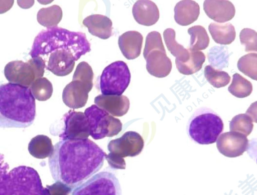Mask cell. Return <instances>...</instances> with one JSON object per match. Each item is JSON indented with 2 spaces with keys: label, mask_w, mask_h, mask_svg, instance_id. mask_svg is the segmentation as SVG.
<instances>
[{
  "label": "cell",
  "mask_w": 257,
  "mask_h": 195,
  "mask_svg": "<svg viewBox=\"0 0 257 195\" xmlns=\"http://www.w3.org/2000/svg\"><path fill=\"white\" fill-rule=\"evenodd\" d=\"M248 146L246 136L238 132H228L222 134L216 142L219 152L225 156L235 158L246 151Z\"/></svg>",
  "instance_id": "30bf717a"
},
{
  "label": "cell",
  "mask_w": 257,
  "mask_h": 195,
  "mask_svg": "<svg viewBox=\"0 0 257 195\" xmlns=\"http://www.w3.org/2000/svg\"><path fill=\"white\" fill-rule=\"evenodd\" d=\"M160 49L166 50L162 42L161 34L156 31L149 32L147 36L143 55L145 57L151 50Z\"/></svg>",
  "instance_id": "836d02e7"
},
{
  "label": "cell",
  "mask_w": 257,
  "mask_h": 195,
  "mask_svg": "<svg viewBox=\"0 0 257 195\" xmlns=\"http://www.w3.org/2000/svg\"><path fill=\"white\" fill-rule=\"evenodd\" d=\"M71 195H121V190L116 176L104 171L75 188Z\"/></svg>",
  "instance_id": "52a82bcc"
},
{
  "label": "cell",
  "mask_w": 257,
  "mask_h": 195,
  "mask_svg": "<svg viewBox=\"0 0 257 195\" xmlns=\"http://www.w3.org/2000/svg\"><path fill=\"white\" fill-rule=\"evenodd\" d=\"M105 153L87 138L61 140L54 146L48 164L53 179L74 188L103 166Z\"/></svg>",
  "instance_id": "6da1fadb"
},
{
  "label": "cell",
  "mask_w": 257,
  "mask_h": 195,
  "mask_svg": "<svg viewBox=\"0 0 257 195\" xmlns=\"http://www.w3.org/2000/svg\"><path fill=\"white\" fill-rule=\"evenodd\" d=\"M239 39L241 44L245 47V52H256L257 34L254 30L248 28L242 29L239 34Z\"/></svg>",
  "instance_id": "d6a6232c"
},
{
  "label": "cell",
  "mask_w": 257,
  "mask_h": 195,
  "mask_svg": "<svg viewBox=\"0 0 257 195\" xmlns=\"http://www.w3.org/2000/svg\"><path fill=\"white\" fill-rule=\"evenodd\" d=\"M30 90L35 99L39 101L49 99L53 90L52 83L44 77L35 79L31 84Z\"/></svg>",
  "instance_id": "4316f807"
},
{
  "label": "cell",
  "mask_w": 257,
  "mask_h": 195,
  "mask_svg": "<svg viewBox=\"0 0 257 195\" xmlns=\"http://www.w3.org/2000/svg\"><path fill=\"white\" fill-rule=\"evenodd\" d=\"M143 36L137 31H128L120 36L118 44L123 56L127 60H134L141 54Z\"/></svg>",
  "instance_id": "ac0fdd59"
},
{
  "label": "cell",
  "mask_w": 257,
  "mask_h": 195,
  "mask_svg": "<svg viewBox=\"0 0 257 195\" xmlns=\"http://www.w3.org/2000/svg\"><path fill=\"white\" fill-rule=\"evenodd\" d=\"M35 116V99L29 88L11 82L0 84L1 128H26Z\"/></svg>",
  "instance_id": "7a4b0ae2"
},
{
  "label": "cell",
  "mask_w": 257,
  "mask_h": 195,
  "mask_svg": "<svg viewBox=\"0 0 257 195\" xmlns=\"http://www.w3.org/2000/svg\"><path fill=\"white\" fill-rule=\"evenodd\" d=\"M83 24L93 36L105 40L112 35V22L106 16L93 14L85 18Z\"/></svg>",
  "instance_id": "d6986e66"
},
{
  "label": "cell",
  "mask_w": 257,
  "mask_h": 195,
  "mask_svg": "<svg viewBox=\"0 0 257 195\" xmlns=\"http://www.w3.org/2000/svg\"><path fill=\"white\" fill-rule=\"evenodd\" d=\"M190 35V50L197 51L206 49L209 44V38L205 28L200 25L188 29Z\"/></svg>",
  "instance_id": "484cf974"
},
{
  "label": "cell",
  "mask_w": 257,
  "mask_h": 195,
  "mask_svg": "<svg viewBox=\"0 0 257 195\" xmlns=\"http://www.w3.org/2000/svg\"><path fill=\"white\" fill-rule=\"evenodd\" d=\"M132 13L138 23L146 26L155 24L160 16L157 5L148 0H137L133 6Z\"/></svg>",
  "instance_id": "e0dca14e"
},
{
  "label": "cell",
  "mask_w": 257,
  "mask_h": 195,
  "mask_svg": "<svg viewBox=\"0 0 257 195\" xmlns=\"http://www.w3.org/2000/svg\"><path fill=\"white\" fill-rule=\"evenodd\" d=\"M187 49L189 53L188 59L185 62L175 60V64L179 72L185 75H190L201 70L205 60V56L202 52L192 50L189 48Z\"/></svg>",
  "instance_id": "603a6c76"
},
{
  "label": "cell",
  "mask_w": 257,
  "mask_h": 195,
  "mask_svg": "<svg viewBox=\"0 0 257 195\" xmlns=\"http://www.w3.org/2000/svg\"><path fill=\"white\" fill-rule=\"evenodd\" d=\"M93 72L91 66L85 62H81L77 66L72 80H77L84 84L91 90L93 87Z\"/></svg>",
  "instance_id": "1f68e13d"
},
{
  "label": "cell",
  "mask_w": 257,
  "mask_h": 195,
  "mask_svg": "<svg viewBox=\"0 0 257 195\" xmlns=\"http://www.w3.org/2000/svg\"><path fill=\"white\" fill-rule=\"evenodd\" d=\"M131 80V73L126 64L121 60L107 66L100 77V88L103 95H121Z\"/></svg>",
  "instance_id": "5b68a950"
},
{
  "label": "cell",
  "mask_w": 257,
  "mask_h": 195,
  "mask_svg": "<svg viewBox=\"0 0 257 195\" xmlns=\"http://www.w3.org/2000/svg\"><path fill=\"white\" fill-rule=\"evenodd\" d=\"M105 158L111 168L116 170L125 168L126 164L123 158L111 152L105 154Z\"/></svg>",
  "instance_id": "8d00e7d4"
},
{
  "label": "cell",
  "mask_w": 257,
  "mask_h": 195,
  "mask_svg": "<svg viewBox=\"0 0 257 195\" xmlns=\"http://www.w3.org/2000/svg\"><path fill=\"white\" fill-rule=\"evenodd\" d=\"M223 130L220 117L213 111L203 108L197 111L191 118L188 133L190 138L201 144L214 143Z\"/></svg>",
  "instance_id": "277c9868"
},
{
  "label": "cell",
  "mask_w": 257,
  "mask_h": 195,
  "mask_svg": "<svg viewBox=\"0 0 257 195\" xmlns=\"http://www.w3.org/2000/svg\"><path fill=\"white\" fill-rule=\"evenodd\" d=\"M200 14V7L194 0L179 2L174 8V19L181 26L189 25L196 21Z\"/></svg>",
  "instance_id": "ffe728a7"
},
{
  "label": "cell",
  "mask_w": 257,
  "mask_h": 195,
  "mask_svg": "<svg viewBox=\"0 0 257 195\" xmlns=\"http://www.w3.org/2000/svg\"><path fill=\"white\" fill-rule=\"evenodd\" d=\"M90 126V135L94 140L112 137L122 130L120 120L96 105L92 104L84 111Z\"/></svg>",
  "instance_id": "8992f818"
},
{
  "label": "cell",
  "mask_w": 257,
  "mask_h": 195,
  "mask_svg": "<svg viewBox=\"0 0 257 195\" xmlns=\"http://www.w3.org/2000/svg\"><path fill=\"white\" fill-rule=\"evenodd\" d=\"M28 62L31 66L35 72L36 78H42L44 74L46 66L45 61L40 56L30 59Z\"/></svg>",
  "instance_id": "e575fe53"
},
{
  "label": "cell",
  "mask_w": 257,
  "mask_h": 195,
  "mask_svg": "<svg viewBox=\"0 0 257 195\" xmlns=\"http://www.w3.org/2000/svg\"><path fill=\"white\" fill-rule=\"evenodd\" d=\"M94 103L113 116H122L125 114L130 104L128 98L123 95L99 94L95 98Z\"/></svg>",
  "instance_id": "9a60e30c"
},
{
  "label": "cell",
  "mask_w": 257,
  "mask_h": 195,
  "mask_svg": "<svg viewBox=\"0 0 257 195\" xmlns=\"http://www.w3.org/2000/svg\"><path fill=\"white\" fill-rule=\"evenodd\" d=\"M252 119L249 114H237L234 116L230 122V130L231 132H239L247 136L252 130Z\"/></svg>",
  "instance_id": "f546056e"
},
{
  "label": "cell",
  "mask_w": 257,
  "mask_h": 195,
  "mask_svg": "<svg viewBox=\"0 0 257 195\" xmlns=\"http://www.w3.org/2000/svg\"><path fill=\"white\" fill-rule=\"evenodd\" d=\"M238 69L246 76L257 79V54L249 53L241 56L237 62Z\"/></svg>",
  "instance_id": "4dcf8cb0"
},
{
  "label": "cell",
  "mask_w": 257,
  "mask_h": 195,
  "mask_svg": "<svg viewBox=\"0 0 257 195\" xmlns=\"http://www.w3.org/2000/svg\"><path fill=\"white\" fill-rule=\"evenodd\" d=\"M75 61L71 53L65 50H55L50 54L46 68L57 76H64L72 72Z\"/></svg>",
  "instance_id": "5bb4252c"
},
{
  "label": "cell",
  "mask_w": 257,
  "mask_h": 195,
  "mask_svg": "<svg viewBox=\"0 0 257 195\" xmlns=\"http://www.w3.org/2000/svg\"><path fill=\"white\" fill-rule=\"evenodd\" d=\"M6 79L11 83L30 87L36 78L31 66L22 60H13L8 63L4 68Z\"/></svg>",
  "instance_id": "8fae6325"
},
{
  "label": "cell",
  "mask_w": 257,
  "mask_h": 195,
  "mask_svg": "<svg viewBox=\"0 0 257 195\" xmlns=\"http://www.w3.org/2000/svg\"><path fill=\"white\" fill-rule=\"evenodd\" d=\"M90 90L83 83L77 80H72L63 90V102L70 108H81L86 104L88 93Z\"/></svg>",
  "instance_id": "4fadbf2b"
},
{
  "label": "cell",
  "mask_w": 257,
  "mask_h": 195,
  "mask_svg": "<svg viewBox=\"0 0 257 195\" xmlns=\"http://www.w3.org/2000/svg\"><path fill=\"white\" fill-rule=\"evenodd\" d=\"M62 16L61 8L60 6L55 4L39 10L37 13V19L41 25L48 28L57 26Z\"/></svg>",
  "instance_id": "d4e9b609"
},
{
  "label": "cell",
  "mask_w": 257,
  "mask_h": 195,
  "mask_svg": "<svg viewBox=\"0 0 257 195\" xmlns=\"http://www.w3.org/2000/svg\"><path fill=\"white\" fill-rule=\"evenodd\" d=\"M144 146V140L139 133L128 131L121 137L111 140L108 144L107 148L110 152L123 158L139 154Z\"/></svg>",
  "instance_id": "9c48e42d"
},
{
  "label": "cell",
  "mask_w": 257,
  "mask_h": 195,
  "mask_svg": "<svg viewBox=\"0 0 257 195\" xmlns=\"http://www.w3.org/2000/svg\"><path fill=\"white\" fill-rule=\"evenodd\" d=\"M228 90L233 96L238 98L248 96L252 91L251 83L238 73L232 76V80Z\"/></svg>",
  "instance_id": "83f0119b"
},
{
  "label": "cell",
  "mask_w": 257,
  "mask_h": 195,
  "mask_svg": "<svg viewBox=\"0 0 257 195\" xmlns=\"http://www.w3.org/2000/svg\"><path fill=\"white\" fill-rule=\"evenodd\" d=\"M204 73L207 80L216 88L224 87L230 81V76L227 72L216 70L210 65L205 67Z\"/></svg>",
  "instance_id": "f1b7e54d"
},
{
  "label": "cell",
  "mask_w": 257,
  "mask_h": 195,
  "mask_svg": "<svg viewBox=\"0 0 257 195\" xmlns=\"http://www.w3.org/2000/svg\"><path fill=\"white\" fill-rule=\"evenodd\" d=\"M148 72L157 78L167 76L172 70L171 60L167 56L166 50L154 49L144 57Z\"/></svg>",
  "instance_id": "7c38bea8"
},
{
  "label": "cell",
  "mask_w": 257,
  "mask_h": 195,
  "mask_svg": "<svg viewBox=\"0 0 257 195\" xmlns=\"http://www.w3.org/2000/svg\"><path fill=\"white\" fill-rule=\"evenodd\" d=\"M203 10L209 18L218 22H224L231 20L235 13L234 5L227 0H205Z\"/></svg>",
  "instance_id": "2e32d148"
},
{
  "label": "cell",
  "mask_w": 257,
  "mask_h": 195,
  "mask_svg": "<svg viewBox=\"0 0 257 195\" xmlns=\"http://www.w3.org/2000/svg\"><path fill=\"white\" fill-rule=\"evenodd\" d=\"M208 30L214 42L220 44H230L235 38V28L230 23L211 22Z\"/></svg>",
  "instance_id": "44dd1931"
},
{
  "label": "cell",
  "mask_w": 257,
  "mask_h": 195,
  "mask_svg": "<svg viewBox=\"0 0 257 195\" xmlns=\"http://www.w3.org/2000/svg\"><path fill=\"white\" fill-rule=\"evenodd\" d=\"M63 131L59 134L61 140H84L90 135V126L84 113L70 110L63 116Z\"/></svg>",
  "instance_id": "ba28073f"
},
{
  "label": "cell",
  "mask_w": 257,
  "mask_h": 195,
  "mask_svg": "<svg viewBox=\"0 0 257 195\" xmlns=\"http://www.w3.org/2000/svg\"><path fill=\"white\" fill-rule=\"evenodd\" d=\"M57 50L71 53L77 60L91 48L84 33L71 32L57 26L48 28L39 33L34 40L30 54L32 58L48 56Z\"/></svg>",
  "instance_id": "3957f363"
},
{
  "label": "cell",
  "mask_w": 257,
  "mask_h": 195,
  "mask_svg": "<svg viewBox=\"0 0 257 195\" xmlns=\"http://www.w3.org/2000/svg\"><path fill=\"white\" fill-rule=\"evenodd\" d=\"M49 195H69L72 188L59 182H56L51 185H47Z\"/></svg>",
  "instance_id": "d590c367"
},
{
  "label": "cell",
  "mask_w": 257,
  "mask_h": 195,
  "mask_svg": "<svg viewBox=\"0 0 257 195\" xmlns=\"http://www.w3.org/2000/svg\"><path fill=\"white\" fill-rule=\"evenodd\" d=\"M14 0H0V14L6 12L13 6Z\"/></svg>",
  "instance_id": "74e56055"
},
{
  "label": "cell",
  "mask_w": 257,
  "mask_h": 195,
  "mask_svg": "<svg viewBox=\"0 0 257 195\" xmlns=\"http://www.w3.org/2000/svg\"><path fill=\"white\" fill-rule=\"evenodd\" d=\"M163 36L168 50L176 58L175 60L186 62L189 57L188 50L176 42L174 30L171 28L166 29L163 32Z\"/></svg>",
  "instance_id": "cb8c5ba5"
},
{
  "label": "cell",
  "mask_w": 257,
  "mask_h": 195,
  "mask_svg": "<svg viewBox=\"0 0 257 195\" xmlns=\"http://www.w3.org/2000/svg\"><path fill=\"white\" fill-rule=\"evenodd\" d=\"M28 151L33 157L44 159L52 154L54 146L51 140L47 136L39 134L31 139L28 144Z\"/></svg>",
  "instance_id": "7402d4cb"
}]
</instances>
